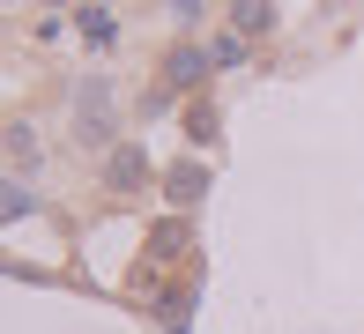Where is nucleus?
<instances>
[{"label":"nucleus","mask_w":364,"mask_h":334,"mask_svg":"<svg viewBox=\"0 0 364 334\" xmlns=\"http://www.w3.org/2000/svg\"><path fill=\"white\" fill-rule=\"evenodd\" d=\"M208 75H216V53H208V45H178V53L164 60V90H201Z\"/></svg>","instance_id":"f257e3e1"},{"label":"nucleus","mask_w":364,"mask_h":334,"mask_svg":"<svg viewBox=\"0 0 364 334\" xmlns=\"http://www.w3.org/2000/svg\"><path fill=\"white\" fill-rule=\"evenodd\" d=\"M230 30H238V38H268L275 30V0H230Z\"/></svg>","instance_id":"f03ea898"},{"label":"nucleus","mask_w":364,"mask_h":334,"mask_svg":"<svg viewBox=\"0 0 364 334\" xmlns=\"http://www.w3.org/2000/svg\"><path fill=\"white\" fill-rule=\"evenodd\" d=\"M164 193H171L178 208H193V200L208 193V171H201V163H171V171H164Z\"/></svg>","instance_id":"7ed1b4c3"},{"label":"nucleus","mask_w":364,"mask_h":334,"mask_svg":"<svg viewBox=\"0 0 364 334\" xmlns=\"http://www.w3.org/2000/svg\"><path fill=\"white\" fill-rule=\"evenodd\" d=\"M141 178H149V163H141V149H112V186H119V193H134Z\"/></svg>","instance_id":"20e7f679"},{"label":"nucleus","mask_w":364,"mask_h":334,"mask_svg":"<svg viewBox=\"0 0 364 334\" xmlns=\"http://www.w3.org/2000/svg\"><path fill=\"white\" fill-rule=\"evenodd\" d=\"M82 38H90V45H112V15L105 8H82Z\"/></svg>","instance_id":"39448f33"},{"label":"nucleus","mask_w":364,"mask_h":334,"mask_svg":"<svg viewBox=\"0 0 364 334\" xmlns=\"http://www.w3.org/2000/svg\"><path fill=\"white\" fill-rule=\"evenodd\" d=\"M186 134H193V141H208V134H216V112H208V104H186Z\"/></svg>","instance_id":"423d86ee"},{"label":"nucleus","mask_w":364,"mask_h":334,"mask_svg":"<svg viewBox=\"0 0 364 334\" xmlns=\"http://www.w3.org/2000/svg\"><path fill=\"white\" fill-rule=\"evenodd\" d=\"M208 53H216V67H238V60H245V38H238V30H230V38H216V45H208Z\"/></svg>","instance_id":"0eeeda50"},{"label":"nucleus","mask_w":364,"mask_h":334,"mask_svg":"<svg viewBox=\"0 0 364 334\" xmlns=\"http://www.w3.org/2000/svg\"><path fill=\"white\" fill-rule=\"evenodd\" d=\"M171 15H178V23H193V15H201V0H171Z\"/></svg>","instance_id":"6e6552de"}]
</instances>
